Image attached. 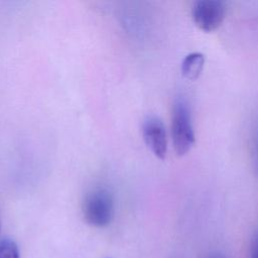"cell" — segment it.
Instances as JSON below:
<instances>
[{"label": "cell", "instance_id": "3", "mask_svg": "<svg viewBox=\"0 0 258 258\" xmlns=\"http://www.w3.org/2000/svg\"><path fill=\"white\" fill-rule=\"evenodd\" d=\"M225 13V4L219 0H199L191 7L194 23L205 32H212L219 28L224 21Z\"/></svg>", "mask_w": 258, "mask_h": 258}, {"label": "cell", "instance_id": "8", "mask_svg": "<svg viewBox=\"0 0 258 258\" xmlns=\"http://www.w3.org/2000/svg\"><path fill=\"white\" fill-rule=\"evenodd\" d=\"M0 230H1V224H0Z\"/></svg>", "mask_w": 258, "mask_h": 258}, {"label": "cell", "instance_id": "9", "mask_svg": "<svg viewBox=\"0 0 258 258\" xmlns=\"http://www.w3.org/2000/svg\"><path fill=\"white\" fill-rule=\"evenodd\" d=\"M216 258H219V257H216Z\"/></svg>", "mask_w": 258, "mask_h": 258}, {"label": "cell", "instance_id": "5", "mask_svg": "<svg viewBox=\"0 0 258 258\" xmlns=\"http://www.w3.org/2000/svg\"><path fill=\"white\" fill-rule=\"evenodd\" d=\"M204 66L205 55L197 51L190 52L185 55L181 61V74L185 79L195 81L201 76Z\"/></svg>", "mask_w": 258, "mask_h": 258}, {"label": "cell", "instance_id": "7", "mask_svg": "<svg viewBox=\"0 0 258 258\" xmlns=\"http://www.w3.org/2000/svg\"><path fill=\"white\" fill-rule=\"evenodd\" d=\"M250 258H258V233L255 235V237L252 241Z\"/></svg>", "mask_w": 258, "mask_h": 258}, {"label": "cell", "instance_id": "2", "mask_svg": "<svg viewBox=\"0 0 258 258\" xmlns=\"http://www.w3.org/2000/svg\"><path fill=\"white\" fill-rule=\"evenodd\" d=\"M114 211L113 196L103 187L96 188L88 194L83 205L85 221L97 228L108 226L114 218Z\"/></svg>", "mask_w": 258, "mask_h": 258}, {"label": "cell", "instance_id": "4", "mask_svg": "<svg viewBox=\"0 0 258 258\" xmlns=\"http://www.w3.org/2000/svg\"><path fill=\"white\" fill-rule=\"evenodd\" d=\"M142 135L150 151L163 160L167 152V136L163 122L156 116L147 117L142 125Z\"/></svg>", "mask_w": 258, "mask_h": 258}, {"label": "cell", "instance_id": "6", "mask_svg": "<svg viewBox=\"0 0 258 258\" xmlns=\"http://www.w3.org/2000/svg\"><path fill=\"white\" fill-rule=\"evenodd\" d=\"M0 258H20L17 244L9 239H0Z\"/></svg>", "mask_w": 258, "mask_h": 258}, {"label": "cell", "instance_id": "1", "mask_svg": "<svg viewBox=\"0 0 258 258\" xmlns=\"http://www.w3.org/2000/svg\"><path fill=\"white\" fill-rule=\"evenodd\" d=\"M171 138L174 151L178 156L186 154L196 141L190 108L183 98H177L172 107Z\"/></svg>", "mask_w": 258, "mask_h": 258}]
</instances>
